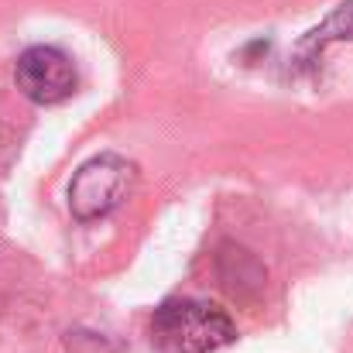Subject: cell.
Masks as SVG:
<instances>
[{"label":"cell","instance_id":"cell-1","mask_svg":"<svg viewBox=\"0 0 353 353\" xmlns=\"http://www.w3.org/2000/svg\"><path fill=\"white\" fill-rule=\"evenodd\" d=\"M236 340L227 309L203 299H168L151 316V347L158 353H216Z\"/></svg>","mask_w":353,"mask_h":353},{"label":"cell","instance_id":"cell-3","mask_svg":"<svg viewBox=\"0 0 353 353\" xmlns=\"http://www.w3.org/2000/svg\"><path fill=\"white\" fill-rule=\"evenodd\" d=\"M14 83H17V90L31 103L59 107V103H65L76 93L79 76H76L72 59L62 48H55V45H31L14 62Z\"/></svg>","mask_w":353,"mask_h":353},{"label":"cell","instance_id":"cell-4","mask_svg":"<svg viewBox=\"0 0 353 353\" xmlns=\"http://www.w3.org/2000/svg\"><path fill=\"white\" fill-rule=\"evenodd\" d=\"M333 41H353V0H343L319 28H312L305 38H302V45H299V55L302 59H309V55H316V52H323L326 45H333Z\"/></svg>","mask_w":353,"mask_h":353},{"label":"cell","instance_id":"cell-2","mask_svg":"<svg viewBox=\"0 0 353 353\" xmlns=\"http://www.w3.org/2000/svg\"><path fill=\"white\" fill-rule=\"evenodd\" d=\"M134 182H137L134 161H127L120 154H97L72 175V182H69V210L83 223L110 216L130 196Z\"/></svg>","mask_w":353,"mask_h":353}]
</instances>
